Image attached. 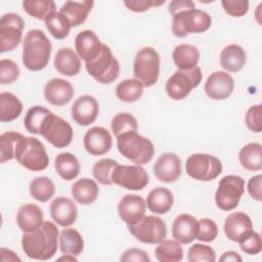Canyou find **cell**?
Returning <instances> with one entry per match:
<instances>
[{"label": "cell", "mask_w": 262, "mask_h": 262, "mask_svg": "<svg viewBox=\"0 0 262 262\" xmlns=\"http://www.w3.org/2000/svg\"><path fill=\"white\" fill-rule=\"evenodd\" d=\"M199 220L189 214L178 215L172 224V236L183 245H188L196 238Z\"/></svg>", "instance_id": "cell-24"}, {"label": "cell", "mask_w": 262, "mask_h": 262, "mask_svg": "<svg viewBox=\"0 0 262 262\" xmlns=\"http://www.w3.org/2000/svg\"><path fill=\"white\" fill-rule=\"evenodd\" d=\"M71 193L77 203L87 206L97 200L99 188L94 180L90 178H81L72 185Z\"/></svg>", "instance_id": "cell-29"}, {"label": "cell", "mask_w": 262, "mask_h": 262, "mask_svg": "<svg viewBox=\"0 0 262 262\" xmlns=\"http://www.w3.org/2000/svg\"><path fill=\"white\" fill-rule=\"evenodd\" d=\"M25 21L17 13L9 12L0 19V51L2 53L11 51L21 41Z\"/></svg>", "instance_id": "cell-14"}, {"label": "cell", "mask_w": 262, "mask_h": 262, "mask_svg": "<svg viewBox=\"0 0 262 262\" xmlns=\"http://www.w3.org/2000/svg\"><path fill=\"white\" fill-rule=\"evenodd\" d=\"M247 127L254 133H260L262 130V108L261 104L250 106L245 115Z\"/></svg>", "instance_id": "cell-48"}, {"label": "cell", "mask_w": 262, "mask_h": 262, "mask_svg": "<svg viewBox=\"0 0 262 262\" xmlns=\"http://www.w3.org/2000/svg\"><path fill=\"white\" fill-rule=\"evenodd\" d=\"M40 135L54 147L62 148L72 142L74 131L69 122L51 113L45 118Z\"/></svg>", "instance_id": "cell-12"}, {"label": "cell", "mask_w": 262, "mask_h": 262, "mask_svg": "<svg viewBox=\"0 0 262 262\" xmlns=\"http://www.w3.org/2000/svg\"><path fill=\"white\" fill-rule=\"evenodd\" d=\"M49 114H51V112L41 105H34L30 107L24 119V125L27 131L33 134L40 135L42 124Z\"/></svg>", "instance_id": "cell-41"}, {"label": "cell", "mask_w": 262, "mask_h": 262, "mask_svg": "<svg viewBox=\"0 0 262 262\" xmlns=\"http://www.w3.org/2000/svg\"><path fill=\"white\" fill-rule=\"evenodd\" d=\"M191 8H195V5H194V2L190 0H174V1H171L168 6V9L171 15H174L178 11L191 9Z\"/></svg>", "instance_id": "cell-54"}, {"label": "cell", "mask_w": 262, "mask_h": 262, "mask_svg": "<svg viewBox=\"0 0 262 262\" xmlns=\"http://www.w3.org/2000/svg\"><path fill=\"white\" fill-rule=\"evenodd\" d=\"M98 113V102L91 95H82L78 97L71 108L73 120L80 126H89L94 123Z\"/></svg>", "instance_id": "cell-18"}, {"label": "cell", "mask_w": 262, "mask_h": 262, "mask_svg": "<svg viewBox=\"0 0 262 262\" xmlns=\"http://www.w3.org/2000/svg\"><path fill=\"white\" fill-rule=\"evenodd\" d=\"M187 260L189 262H214L216 260V253L210 246L194 244L188 249Z\"/></svg>", "instance_id": "cell-45"}, {"label": "cell", "mask_w": 262, "mask_h": 262, "mask_svg": "<svg viewBox=\"0 0 262 262\" xmlns=\"http://www.w3.org/2000/svg\"><path fill=\"white\" fill-rule=\"evenodd\" d=\"M219 261L221 262H242L243 258L234 251H226L223 253V255L219 258Z\"/></svg>", "instance_id": "cell-55"}, {"label": "cell", "mask_w": 262, "mask_h": 262, "mask_svg": "<svg viewBox=\"0 0 262 262\" xmlns=\"http://www.w3.org/2000/svg\"><path fill=\"white\" fill-rule=\"evenodd\" d=\"M0 255H1V260L2 261H20V258L17 257L15 255L14 252H12L11 250L9 249H6V248H1L0 250Z\"/></svg>", "instance_id": "cell-56"}, {"label": "cell", "mask_w": 262, "mask_h": 262, "mask_svg": "<svg viewBox=\"0 0 262 262\" xmlns=\"http://www.w3.org/2000/svg\"><path fill=\"white\" fill-rule=\"evenodd\" d=\"M221 5H222L224 11L233 17L244 16L249 10V1L248 0L221 1Z\"/></svg>", "instance_id": "cell-50"}, {"label": "cell", "mask_w": 262, "mask_h": 262, "mask_svg": "<svg viewBox=\"0 0 262 262\" xmlns=\"http://www.w3.org/2000/svg\"><path fill=\"white\" fill-rule=\"evenodd\" d=\"M23 8L29 15L40 20H45L56 11V5L51 0H25Z\"/></svg>", "instance_id": "cell-39"}, {"label": "cell", "mask_w": 262, "mask_h": 262, "mask_svg": "<svg viewBox=\"0 0 262 262\" xmlns=\"http://www.w3.org/2000/svg\"><path fill=\"white\" fill-rule=\"evenodd\" d=\"M234 89V80L227 72L217 71L212 73L204 85L205 93L214 100L228 98Z\"/></svg>", "instance_id": "cell-15"}, {"label": "cell", "mask_w": 262, "mask_h": 262, "mask_svg": "<svg viewBox=\"0 0 262 262\" xmlns=\"http://www.w3.org/2000/svg\"><path fill=\"white\" fill-rule=\"evenodd\" d=\"M93 1H67L60 8L59 12L68 17L72 27H78L82 25L92 9Z\"/></svg>", "instance_id": "cell-30"}, {"label": "cell", "mask_w": 262, "mask_h": 262, "mask_svg": "<svg viewBox=\"0 0 262 262\" xmlns=\"http://www.w3.org/2000/svg\"><path fill=\"white\" fill-rule=\"evenodd\" d=\"M44 21L49 33L57 40H62L68 37L72 28L68 17L59 11L51 13Z\"/></svg>", "instance_id": "cell-40"}, {"label": "cell", "mask_w": 262, "mask_h": 262, "mask_svg": "<svg viewBox=\"0 0 262 262\" xmlns=\"http://www.w3.org/2000/svg\"><path fill=\"white\" fill-rule=\"evenodd\" d=\"M253 231V223L249 215L238 211L229 214L224 221V233L228 239L239 243Z\"/></svg>", "instance_id": "cell-17"}, {"label": "cell", "mask_w": 262, "mask_h": 262, "mask_svg": "<svg viewBox=\"0 0 262 262\" xmlns=\"http://www.w3.org/2000/svg\"><path fill=\"white\" fill-rule=\"evenodd\" d=\"M238 160L244 169L260 171L262 169V145L258 142L244 145L238 152Z\"/></svg>", "instance_id": "cell-33"}, {"label": "cell", "mask_w": 262, "mask_h": 262, "mask_svg": "<svg viewBox=\"0 0 262 262\" xmlns=\"http://www.w3.org/2000/svg\"><path fill=\"white\" fill-rule=\"evenodd\" d=\"M152 171L162 182H175L181 175V161L176 154L165 152L156 161Z\"/></svg>", "instance_id": "cell-19"}, {"label": "cell", "mask_w": 262, "mask_h": 262, "mask_svg": "<svg viewBox=\"0 0 262 262\" xmlns=\"http://www.w3.org/2000/svg\"><path fill=\"white\" fill-rule=\"evenodd\" d=\"M247 60V55L244 48L237 44H229L225 46L220 53V64L229 73L239 72Z\"/></svg>", "instance_id": "cell-27"}, {"label": "cell", "mask_w": 262, "mask_h": 262, "mask_svg": "<svg viewBox=\"0 0 262 262\" xmlns=\"http://www.w3.org/2000/svg\"><path fill=\"white\" fill-rule=\"evenodd\" d=\"M145 203L150 212L158 215H164L173 207V193L168 188L159 186L149 191Z\"/></svg>", "instance_id": "cell-28"}, {"label": "cell", "mask_w": 262, "mask_h": 262, "mask_svg": "<svg viewBox=\"0 0 262 262\" xmlns=\"http://www.w3.org/2000/svg\"><path fill=\"white\" fill-rule=\"evenodd\" d=\"M119 163L113 159H101L97 161L92 167V174L94 178L102 185H112V174L115 167Z\"/></svg>", "instance_id": "cell-44"}, {"label": "cell", "mask_w": 262, "mask_h": 262, "mask_svg": "<svg viewBox=\"0 0 262 262\" xmlns=\"http://www.w3.org/2000/svg\"><path fill=\"white\" fill-rule=\"evenodd\" d=\"M102 44L98 36L91 30H84L75 38L76 53L85 62L94 59L100 53Z\"/></svg>", "instance_id": "cell-23"}, {"label": "cell", "mask_w": 262, "mask_h": 262, "mask_svg": "<svg viewBox=\"0 0 262 262\" xmlns=\"http://www.w3.org/2000/svg\"><path fill=\"white\" fill-rule=\"evenodd\" d=\"M117 146L123 157L137 165L149 163L155 154L152 142L137 131L127 132L117 137Z\"/></svg>", "instance_id": "cell-4"}, {"label": "cell", "mask_w": 262, "mask_h": 262, "mask_svg": "<svg viewBox=\"0 0 262 262\" xmlns=\"http://www.w3.org/2000/svg\"><path fill=\"white\" fill-rule=\"evenodd\" d=\"M52 220L61 227H68L76 222L78 210L75 203L66 196H57L50 204Z\"/></svg>", "instance_id": "cell-22"}, {"label": "cell", "mask_w": 262, "mask_h": 262, "mask_svg": "<svg viewBox=\"0 0 262 262\" xmlns=\"http://www.w3.org/2000/svg\"><path fill=\"white\" fill-rule=\"evenodd\" d=\"M160 262H179L183 259V249L176 239H163L155 249Z\"/></svg>", "instance_id": "cell-36"}, {"label": "cell", "mask_w": 262, "mask_h": 262, "mask_svg": "<svg viewBox=\"0 0 262 262\" xmlns=\"http://www.w3.org/2000/svg\"><path fill=\"white\" fill-rule=\"evenodd\" d=\"M53 63L59 74L68 77L76 76L81 70V59L70 47L60 48L55 53Z\"/></svg>", "instance_id": "cell-26"}, {"label": "cell", "mask_w": 262, "mask_h": 262, "mask_svg": "<svg viewBox=\"0 0 262 262\" xmlns=\"http://www.w3.org/2000/svg\"><path fill=\"white\" fill-rule=\"evenodd\" d=\"M51 51L52 45L45 33L38 29L31 30L23 41V63L29 71H41L48 64Z\"/></svg>", "instance_id": "cell-2"}, {"label": "cell", "mask_w": 262, "mask_h": 262, "mask_svg": "<svg viewBox=\"0 0 262 262\" xmlns=\"http://www.w3.org/2000/svg\"><path fill=\"white\" fill-rule=\"evenodd\" d=\"M85 68L87 73L100 84L114 82L120 74V63L106 44H102L100 53L94 59L85 62Z\"/></svg>", "instance_id": "cell-7"}, {"label": "cell", "mask_w": 262, "mask_h": 262, "mask_svg": "<svg viewBox=\"0 0 262 262\" xmlns=\"http://www.w3.org/2000/svg\"><path fill=\"white\" fill-rule=\"evenodd\" d=\"M63 260L64 261H74V262L78 261L76 256H73V255H70V254H64V256L58 258V261H63Z\"/></svg>", "instance_id": "cell-57"}, {"label": "cell", "mask_w": 262, "mask_h": 262, "mask_svg": "<svg viewBox=\"0 0 262 262\" xmlns=\"http://www.w3.org/2000/svg\"><path fill=\"white\" fill-rule=\"evenodd\" d=\"M143 85L136 79H126L116 87L117 97L124 102H135L143 94Z\"/></svg>", "instance_id": "cell-37"}, {"label": "cell", "mask_w": 262, "mask_h": 262, "mask_svg": "<svg viewBox=\"0 0 262 262\" xmlns=\"http://www.w3.org/2000/svg\"><path fill=\"white\" fill-rule=\"evenodd\" d=\"M54 168L57 174L67 181L74 180L78 177L81 165L76 156L71 152H60L54 160Z\"/></svg>", "instance_id": "cell-32"}, {"label": "cell", "mask_w": 262, "mask_h": 262, "mask_svg": "<svg viewBox=\"0 0 262 262\" xmlns=\"http://www.w3.org/2000/svg\"><path fill=\"white\" fill-rule=\"evenodd\" d=\"M23 112L21 101L10 92L0 94V121L11 122L17 119Z\"/></svg>", "instance_id": "cell-35"}, {"label": "cell", "mask_w": 262, "mask_h": 262, "mask_svg": "<svg viewBox=\"0 0 262 262\" xmlns=\"http://www.w3.org/2000/svg\"><path fill=\"white\" fill-rule=\"evenodd\" d=\"M172 16V33L178 38H183L188 34L204 33L212 25L210 14L202 9H185Z\"/></svg>", "instance_id": "cell-5"}, {"label": "cell", "mask_w": 262, "mask_h": 262, "mask_svg": "<svg viewBox=\"0 0 262 262\" xmlns=\"http://www.w3.org/2000/svg\"><path fill=\"white\" fill-rule=\"evenodd\" d=\"M185 171L189 177L200 181H211L222 172L220 160L209 154H193L185 163Z\"/></svg>", "instance_id": "cell-10"}, {"label": "cell", "mask_w": 262, "mask_h": 262, "mask_svg": "<svg viewBox=\"0 0 262 262\" xmlns=\"http://www.w3.org/2000/svg\"><path fill=\"white\" fill-rule=\"evenodd\" d=\"M203 75L199 67L190 70H177L166 82V92L173 100H182L200 85Z\"/></svg>", "instance_id": "cell-8"}, {"label": "cell", "mask_w": 262, "mask_h": 262, "mask_svg": "<svg viewBox=\"0 0 262 262\" xmlns=\"http://www.w3.org/2000/svg\"><path fill=\"white\" fill-rule=\"evenodd\" d=\"M111 128L113 134L116 137H119L124 133L137 131L138 123L133 115L129 113H119L113 117L111 122Z\"/></svg>", "instance_id": "cell-42"}, {"label": "cell", "mask_w": 262, "mask_h": 262, "mask_svg": "<svg viewBox=\"0 0 262 262\" xmlns=\"http://www.w3.org/2000/svg\"><path fill=\"white\" fill-rule=\"evenodd\" d=\"M113 183L129 189H143L149 182V176L141 165H117L112 174Z\"/></svg>", "instance_id": "cell-13"}, {"label": "cell", "mask_w": 262, "mask_h": 262, "mask_svg": "<svg viewBox=\"0 0 262 262\" xmlns=\"http://www.w3.org/2000/svg\"><path fill=\"white\" fill-rule=\"evenodd\" d=\"M133 75L144 87L154 86L160 75V55L149 46L140 48L134 59Z\"/></svg>", "instance_id": "cell-6"}, {"label": "cell", "mask_w": 262, "mask_h": 262, "mask_svg": "<svg viewBox=\"0 0 262 262\" xmlns=\"http://www.w3.org/2000/svg\"><path fill=\"white\" fill-rule=\"evenodd\" d=\"M245 192V180L237 175H226L218 183L215 193L217 207L229 212L235 209Z\"/></svg>", "instance_id": "cell-9"}, {"label": "cell", "mask_w": 262, "mask_h": 262, "mask_svg": "<svg viewBox=\"0 0 262 262\" xmlns=\"http://www.w3.org/2000/svg\"><path fill=\"white\" fill-rule=\"evenodd\" d=\"M18 66L11 59L3 58L0 60V83L3 85L12 84L19 77Z\"/></svg>", "instance_id": "cell-46"}, {"label": "cell", "mask_w": 262, "mask_h": 262, "mask_svg": "<svg viewBox=\"0 0 262 262\" xmlns=\"http://www.w3.org/2000/svg\"><path fill=\"white\" fill-rule=\"evenodd\" d=\"M73 85L63 79L53 78L44 86V97L52 105L62 106L68 104L74 97Z\"/></svg>", "instance_id": "cell-21"}, {"label": "cell", "mask_w": 262, "mask_h": 262, "mask_svg": "<svg viewBox=\"0 0 262 262\" xmlns=\"http://www.w3.org/2000/svg\"><path fill=\"white\" fill-rule=\"evenodd\" d=\"M21 133L15 131H7L0 135V163L4 164L14 159L15 147Z\"/></svg>", "instance_id": "cell-43"}, {"label": "cell", "mask_w": 262, "mask_h": 262, "mask_svg": "<svg viewBox=\"0 0 262 262\" xmlns=\"http://www.w3.org/2000/svg\"><path fill=\"white\" fill-rule=\"evenodd\" d=\"M165 3L164 1H157V0H125V6L134 11V12H143L148 10L151 7H157Z\"/></svg>", "instance_id": "cell-51"}, {"label": "cell", "mask_w": 262, "mask_h": 262, "mask_svg": "<svg viewBox=\"0 0 262 262\" xmlns=\"http://www.w3.org/2000/svg\"><path fill=\"white\" fill-rule=\"evenodd\" d=\"M14 158L26 169L38 172L48 167L49 157L44 144L36 137L21 136L15 147Z\"/></svg>", "instance_id": "cell-3"}, {"label": "cell", "mask_w": 262, "mask_h": 262, "mask_svg": "<svg viewBox=\"0 0 262 262\" xmlns=\"http://www.w3.org/2000/svg\"><path fill=\"white\" fill-rule=\"evenodd\" d=\"M121 261H136V262H149L150 258L147 255V253L141 249L137 248H130L126 250L121 258Z\"/></svg>", "instance_id": "cell-52"}, {"label": "cell", "mask_w": 262, "mask_h": 262, "mask_svg": "<svg viewBox=\"0 0 262 262\" xmlns=\"http://www.w3.org/2000/svg\"><path fill=\"white\" fill-rule=\"evenodd\" d=\"M242 251L249 255H257L262 250V241L261 236L258 232L252 231L250 235H248L245 239L238 243Z\"/></svg>", "instance_id": "cell-49"}, {"label": "cell", "mask_w": 262, "mask_h": 262, "mask_svg": "<svg viewBox=\"0 0 262 262\" xmlns=\"http://www.w3.org/2000/svg\"><path fill=\"white\" fill-rule=\"evenodd\" d=\"M129 232L140 243L156 245L165 239L167 225L158 216H144L140 221L128 225Z\"/></svg>", "instance_id": "cell-11"}, {"label": "cell", "mask_w": 262, "mask_h": 262, "mask_svg": "<svg viewBox=\"0 0 262 262\" xmlns=\"http://www.w3.org/2000/svg\"><path fill=\"white\" fill-rule=\"evenodd\" d=\"M83 144L89 155L94 157L102 156L110 151L113 145V138L107 129L95 126L86 131Z\"/></svg>", "instance_id": "cell-16"}, {"label": "cell", "mask_w": 262, "mask_h": 262, "mask_svg": "<svg viewBox=\"0 0 262 262\" xmlns=\"http://www.w3.org/2000/svg\"><path fill=\"white\" fill-rule=\"evenodd\" d=\"M59 249L63 254L79 256L84 250V241L81 233L75 228H64L58 237Z\"/></svg>", "instance_id": "cell-34"}, {"label": "cell", "mask_w": 262, "mask_h": 262, "mask_svg": "<svg viewBox=\"0 0 262 262\" xmlns=\"http://www.w3.org/2000/svg\"><path fill=\"white\" fill-rule=\"evenodd\" d=\"M30 194L38 202L45 203L49 201L55 193V185L53 181L45 176L36 177L30 183Z\"/></svg>", "instance_id": "cell-38"}, {"label": "cell", "mask_w": 262, "mask_h": 262, "mask_svg": "<svg viewBox=\"0 0 262 262\" xmlns=\"http://www.w3.org/2000/svg\"><path fill=\"white\" fill-rule=\"evenodd\" d=\"M44 215L39 206L35 204L23 205L16 214V223L23 232L36 230L43 222Z\"/></svg>", "instance_id": "cell-25"}, {"label": "cell", "mask_w": 262, "mask_h": 262, "mask_svg": "<svg viewBox=\"0 0 262 262\" xmlns=\"http://www.w3.org/2000/svg\"><path fill=\"white\" fill-rule=\"evenodd\" d=\"M261 184H262L261 174L251 177L247 184V189H248L249 194L252 196V199H254L255 201H258V202H261V200H262Z\"/></svg>", "instance_id": "cell-53"}, {"label": "cell", "mask_w": 262, "mask_h": 262, "mask_svg": "<svg viewBox=\"0 0 262 262\" xmlns=\"http://www.w3.org/2000/svg\"><path fill=\"white\" fill-rule=\"evenodd\" d=\"M172 57L178 70H190L198 67L200 60V51L193 45L180 44L173 49Z\"/></svg>", "instance_id": "cell-31"}, {"label": "cell", "mask_w": 262, "mask_h": 262, "mask_svg": "<svg viewBox=\"0 0 262 262\" xmlns=\"http://www.w3.org/2000/svg\"><path fill=\"white\" fill-rule=\"evenodd\" d=\"M58 237L57 226L51 221H44L36 230L23 233L21 248L31 259L49 260L57 251Z\"/></svg>", "instance_id": "cell-1"}, {"label": "cell", "mask_w": 262, "mask_h": 262, "mask_svg": "<svg viewBox=\"0 0 262 262\" xmlns=\"http://www.w3.org/2000/svg\"><path fill=\"white\" fill-rule=\"evenodd\" d=\"M218 235V226L210 218H202L199 220V229L196 238L201 242H213Z\"/></svg>", "instance_id": "cell-47"}, {"label": "cell", "mask_w": 262, "mask_h": 262, "mask_svg": "<svg viewBox=\"0 0 262 262\" xmlns=\"http://www.w3.org/2000/svg\"><path fill=\"white\" fill-rule=\"evenodd\" d=\"M146 211V203L142 196L137 194H126L118 204L120 218L128 225L140 221Z\"/></svg>", "instance_id": "cell-20"}]
</instances>
